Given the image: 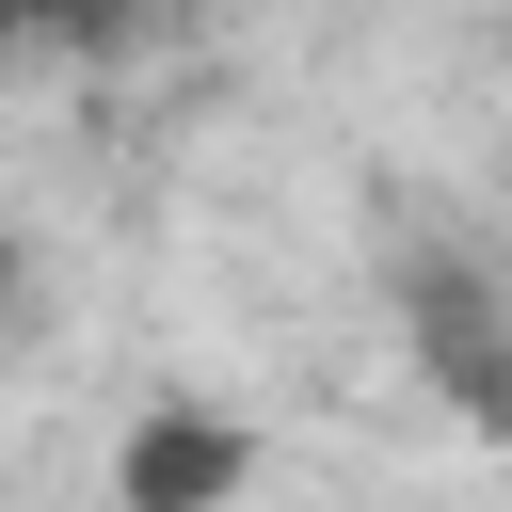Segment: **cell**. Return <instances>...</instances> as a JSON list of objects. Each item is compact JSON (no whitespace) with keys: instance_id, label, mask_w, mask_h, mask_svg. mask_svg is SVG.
I'll return each mask as SVG.
<instances>
[{"instance_id":"277c9868","label":"cell","mask_w":512,"mask_h":512,"mask_svg":"<svg viewBox=\"0 0 512 512\" xmlns=\"http://www.w3.org/2000/svg\"><path fill=\"white\" fill-rule=\"evenodd\" d=\"M0 48H32V32H16V0H0Z\"/></svg>"},{"instance_id":"7a4b0ae2","label":"cell","mask_w":512,"mask_h":512,"mask_svg":"<svg viewBox=\"0 0 512 512\" xmlns=\"http://www.w3.org/2000/svg\"><path fill=\"white\" fill-rule=\"evenodd\" d=\"M176 16H208V0H16V32H48V48H128V32H176Z\"/></svg>"},{"instance_id":"3957f363","label":"cell","mask_w":512,"mask_h":512,"mask_svg":"<svg viewBox=\"0 0 512 512\" xmlns=\"http://www.w3.org/2000/svg\"><path fill=\"white\" fill-rule=\"evenodd\" d=\"M0 304H16V240H0Z\"/></svg>"},{"instance_id":"6da1fadb","label":"cell","mask_w":512,"mask_h":512,"mask_svg":"<svg viewBox=\"0 0 512 512\" xmlns=\"http://www.w3.org/2000/svg\"><path fill=\"white\" fill-rule=\"evenodd\" d=\"M112 480H128V512H176V496H240V480H256V432H224V416H144Z\"/></svg>"}]
</instances>
